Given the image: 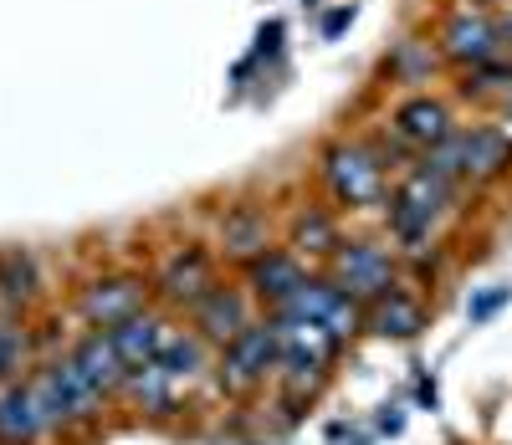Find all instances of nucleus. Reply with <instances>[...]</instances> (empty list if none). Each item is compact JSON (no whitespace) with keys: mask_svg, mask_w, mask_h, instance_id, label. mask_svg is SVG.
<instances>
[{"mask_svg":"<svg viewBox=\"0 0 512 445\" xmlns=\"http://www.w3.org/2000/svg\"><path fill=\"white\" fill-rule=\"evenodd\" d=\"M277 47H282V21H267L262 36H256V57H272ZM256 57H251V62H256Z\"/></svg>","mask_w":512,"mask_h":445,"instance_id":"obj_27","label":"nucleus"},{"mask_svg":"<svg viewBox=\"0 0 512 445\" xmlns=\"http://www.w3.org/2000/svg\"><path fill=\"white\" fill-rule=\"evenodd\" d=\"M282 364V343H277V323H246L226 353H221V384L226 389H251V384H262L272 369Z\"/></svg>","mask_w":512,"mask_h":445,"instance_id":"obj_5","label":"nucleus"},{"mask_svg":"<svg viewBox=\"0 0 512 445\" xmlns=\"http://www.w3.org/2000/svg\"><path fill=\"white\" fill-rule=\"evenodd\" d=\"M400 425H405V415H400V405L379 415V430H384V435H400Z\"/></svg>","mask_w":512,"mask_h":445,"instance_id":"obj_29","label":"nucleus"},{"mask_svg":"<svg viewBox=\"0 0 512 445\" xmlns=\"http://www.w3.org/2000/svg\"><path fill=\"white\" fill-rule=\"evenodd\" d=\"M461 133V164L466 180H497L502 169H512V139L502 128L482 123V128H456Z\"/></svg>","mask_w":512,"mask_h":445,"instance_id":"obj_11","label":"nucleus"},{"mask_svg":"<svg viewBox=\"0 0 512 445\" xmlns=\"http://www.w3.org/2000/svg\"><path fill=\"white\" fill-rule=\"evenodd\" d=\"M308 272H303V261H297L292 251H267V256H256L251 261V272H246V282H251V292L262 297L267 307H277V302H287L292 297V287L303 282Z\"/></svg>","mask_w":512,"mask_h":445,"instance_id":"obj_15","label":"nucleus"},{"mask_svg":"<svg viewBox=\"0 0 512 445\" xmlns=\"http://www.w3.org/2000/svg\"><path fill=\"white\" fill-rule=\"evenodd\" d=\"M0 297L11 307L36 297V261L26 251H0Z\"/></svg>","mask_w":512,"mask_h":445,"instance_id":"obj_22","label":"nucleus"},{"mask_svg":"<svg viewBox=\"0 0 512 445\" xmlns=\"http://www.w3.org/2000/svg\"><path fill=\"white\" fill-rule=\"evenodd\" d=\"M190 318H195V333L205 343H231L241 328H246V297L236 287H210L205 297L190 302Z\"/></svg>","mask_w":512,"mask_h":445,"instance_id":"obj_9","label":"nucleus"},{"mask_svg":"<svg viewBox=\"0 0 512 445\" xmlns=\"http://www.w3.org/2000/svg\"><path fill=\"white\" fill-rule=\"evenodd\" d=\"M221 246L226 256L236 261H256V256H267L272 251V231H267V215L262 210H251V205H236L226 220H221Z\"/></svg>","mask_w":512,"mask_h":445,"instance_id":"obj_16","label":"nucleus"},{"mask_svg":"<svg viewBox=\"0 0 512 445\" xmlns=\"http://www.w3.org/2000/svg\"><path fill=\"white\" fill-rule=\"evenodd\" d=\"M144 297H149L144 277H103L82 292V318L93 328H118L134 313H144Z\"/></svg>","mask_w":512,"mask_h":445,"instance_id":"obj_7","label":"nucleus"},{"mask_svg":"<svg viewBox=\"0 0 512 445\" xmlns=\"http://www.w3.org/2000/svg\"><path fill=\"white\" fill-rule=\"evenodd\" d=\"M507 87H512V62L497 52V57H487V62H477V67H466L461 93H466V98H487V93H507Z\"/></svg>","mask_w":512,"mask_h":445,"instance_id":"obj_23","label":"nucleus"},{"mask_svg":"<svg viewBox=\"0 0 512 445\" xmlns=\"http://www.w3.org/2000/svg\"><path fill=\"white\" fill-rule=\"evenodd\" d=\"M420 405L436 410V384H431V379H420Z\"/></svg>","mask_w":512,"mask_h":445,"instance_id":"obj_30","label":"nucleus"},{"mask_svg":"<svg viewBox=\"0 0 512 445\" xmlns=\"http://www.w3.org/2000/svg\"><path fill=\"white\" fill-rule=\"evenodd\" d=\"M507 118H512V87H507Z\"/></svg>","mask_w":512,"mask_h":445,"instance_id":"obj_33","label":"nucleus"},{"mask_svg":"<svg viewBox=\"0 0 512 445\" xmlns=\"http://www.w3.org/2000/svg\"><path fill=\"white\" fill-rule=\"evenodd\" d=\"M512 297V287H492V292H482V297H472V302H466V318H472V323H487L492 313H497V307Z\"/></svg>","mask_w":512,"mask_h":445,"instance_id":"obj_26","label":"nucleus"},{"mask_svg":"<svg viewBox=\"0 0 512 445\" xmlns=\"http://www.w3.org/2000/svg\"><path fill=\"white\" fill-rule=\"evenodd\" d=\"M328 435H333V440H338V435H344V425H333V430H328ZM349 445H364V435H354V440H349Z\"/></svg>","mask_w":512,"mask_h":445,"instance_id":"obj_31","label":"nucleus"},{"mask_svg":"<svg viewBox=\"0 0 512 445\" xmlns=\"http://www.w3.org/2000/svg\"><path fill=\"white\" fill-rule=\"evenodd\" d=\"M108 333H113V343H118V353H123V364L134 369V364L159 359V348H164V338H169V323H164L159 313H134L128 323H118V328H108Z\"/></svg>","mask_w":512,"mask_h":445,"instance_id":"obj_17","label":"nucleus"},{"mask_svg":"<svg viewBox=\"0 0 512 445\" xmlns=\"http://www.w3.org/2000/svg\"><path fill=\"white\" fill-rule=\"evenodd\" d=\"M502 41H512V11H507V21H502Z\"/></svg>","mask_w":512,"mask_h":445,"instance_id":"obj_32","label":"nucleus"},{"mask_svg":"<svg viewBox=\"0 0 512 445\" xmlns=\"http://www.w3.org/2000/svg\"><path fill=\"white\" fill-rule=\"evenodd\" d=\"M123 394L134 399L139 410H149V415H169V405H175V379L164 374L159 359H149V364H134V369H128Z\"/></svg>","mask_w":512,"mask_h":445,"instance_id":"obj_19","label":"nucleus"},{"mask_svg":"<svg viewBox=\"0 0 512 445\" xmlns=\"http://www.w3.org/2000/svg\"><path fill=\"white\" fill-rule=\"evenodd\" d=\"M26 389H31L36 410H41V425H47V430H62V425L82 420V405H77V394L67 389V379H62L57 359H52L47 369H36V374L26 379Z\"/></svg>","mask_w":512,"mask_h":445,"instance_id":"obj_14","label":"nucleus"},{"mask_svg":"<svg viewBox=\"0 0 512 445\" xmlns=\"http://www.w3.org/2000/svg\"><path fill=\"white\" fill-rule=\"evenodd\" d=\"M456 190H461V185L441 180L436 169L415 164L405 180L390 190V236H395L410 256L425 251V246H431V236H436V226H441V215L456 205Z\"/></svg>","mask_w":512,"mask_h":445,"instance_id":"obj_1","label":"nucleus"},{"mask_svg":"<svg viewBox=\"0 0 512 445\" xmlns=\"http://www.w3.org/2000/svg\"><path fill=\"white\" fill-rule=\"evenodd\" d=\"M272 313H287V318H308V323H323L333 338H354L364 328V302L349 297L333 277H303L292 287L287 302H277Z\"/></svg>","mask_w":512,"mask_h":445,"instance_id":"obj_2","label":"nucleus"},{"mask_svg":"<svg viewBox=\"0 0 512 445\" xmlns=\"http://www.w3.org/2000/svg\"><path fill=\"white\" fill-rule=\"evenodd\" d=\"M364 328L379 333V338H415L425 328V302L410 297L405 287H395V292H384L364 307Z\"/></svg>","mask_w":512,"mask_h":445,"instance_id":"obj_12","label":"nucleus"},{"mask_svg":"<svg viewBox=\"0 0 512 445\" xmlns=\"http://www.w3.org/2000/svg\"><path fill=\"white\" fill-rule=\"evenodd\" d=\"M395 133L415 149H431L451 133V108L441 98H410V103L395 108Z\"/></svg>","mask_w":512,"mask_h":445,"instance_id":"obj_13","label":"nucleus"},{"mask_svg":"<svg viewBox=\"0 0 512 445\" xmlns=\"http://www.w3.org/2000/svg\"><path fill=\"white\" fill-rule=\"evenodd\" d=\"M436 52L446 62H456V67H477V62H487V57L502 52V26L487 21L482 11H456L441 26V47Z\"/></svg>","mask_w":512,"mask_h":445,"instance_id":"obj_6","label":"nucleus"},{"mask_svg":"<svg viewBox=\"0 0 512 445\" xmlns=\"http://www.w3.org/2000/svg\"><path fill=\"white\" fill-rule=\"evenodd\" d=\"M431 67H436V52L425 47V41H405V47H400V57L390 62V72H395V77H405V82H420V77L431 72Z\"/></svg>","mask_w":512,"mask_h":445,"instance_id":"obj_24","label":"nucleus"},{"mask_svg":"<svg viewBox=\"0 0 512 445\" xmlns=\"http://www.w3.org/2000/svg\"><path fill=\"white\" fill-rule=\"evenodd\" d=\"M292 246L297 251H313V256H333L338 246H344V236H338V220L318 205H308L303 215L292 220Z\"/></svg>","mask_w":512,"mask_h":445,"instance_id":"obj_20","label":"nucleus"},{"mask_svg":"<svg viewBox=\"0 0 512 445\" xmlns=\"http://www.w3.org/2000/svg\"><path fill=\"white\" fill-rule=\"evenodd\" d=\"M72 364L88 374V384H93L98 394H113V389H123V379H128V364H123V353H118V343H113L108 328L82 333L77 348H72Z\"/></svg>","mask_w":512,"mask_h":445,"instance_id":"obj_10","label":"nucleus"},{"mask_svg":"<svg viewBox=\"0 0 512 445\" xmlns=\"http://www.w3.org/2000/svg\"><path fill=\"white\" fill-rule=\"evenodd\" d=\"M354 21V6H338V11H328V21H323V41H333L338 31H344Z\"/></svg>","mask_w":512,"mask_h":445,"instance_id":"obj_28","label":"nucleus"},{"mask_svg":"<svg viewBox=\"0 0 512 445\" xmlns=\"http://www.w3.org/2000/svg\"><path fill=\"white\" fill-rule=\"evenodd\" d=\"M328 261H333V282L344 287L349 297H359L364 307H369L374 297H384V292L400 287L395 256L384 251V246H374V241H344Z\"/></svg>","mask_w":512,"mask_h":445,"instance_id":"obj_4","label":"nucleus"},{"mask_svg":"<svg viewBox=\"0 0 512 445\" xmlns=\"http://www.w3.org/2000/svg\"><path fill=\"white\" fill-rule=\"evenodd\" d=\"M384 154H374L369 144H333L323 154V180L333 190L338 205L349 210H364V205H379L384 200Z\"/></svg>","mask_w":512,"mask_h":445,"instance_id":"obj_3","label":"nucleus"},{"mask_svg":"<svg viewBox=\"0 0 512 445\" xmlns=\"http://www.w3.org/2000/svg\"><path fill=\"white\" fill-rule=\"evenodd\" d=\"M159 364L175 384H190L205 369V338L200 333H169L164 348H159Z\"/></svg>","mask_w":512,"mask_h":445,"instance_id":"obj_21","label":"nucleus"},{"mask_svg":"<svg viewBox=\"0 0 512 445\" xmlns=\"http://www.w3.org/2000/svg\"><path fill=\"white\" fill-rule=\"evenodd\" d=\"M26 333L16 323H0V379H16L21 364H26Z\"/></svg>","mask_w":512,"mask_h":445,"instance_id":"obj_25","label":"nucleus"},{"mask_svg":"<svg viewBox=\"0 0 512 445\" xmlns=\"http://www.w3.org/2000/svg\"><path fill=\"white\" fill-rule=\"evenodd\" d=\"M41 430V410H36V399L26 384H6L0 389V445H26L36 440Z\"/></svg>","mask_w":512,"mask_h":445,"instance_id":"obj_18","label":"nucleus"},{"mask_svg":"<svg viewBox=\"0 0 512 445\" xmlns=\"http://www.w3.org/2000/svg\"><path fill=\"white\" fill-rule=\"evenodd\" d=\"M159 297L164 302H195V297H205L210 287H216V261H210V251L205 246H185V251H175L164 266H159Z\"/></svg>","mask_w":512,"mask_h":445,"instance_id":"obj_8","label":"nucleus"}]
</instances>
